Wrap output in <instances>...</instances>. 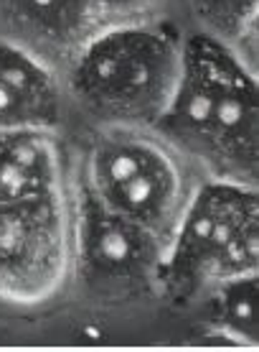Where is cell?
Here are the masks:
<instances>
[{
	"mask_svg": "<svg viewBox=\"0 0 259 352\" xmlns=\"http://www.w3.org/2000/svg\"><path fill=\"white\" fill-rule=\"evenodd\" d=\"M153 131L201 176L257 184V67L199 28L183 34L178 80Z\"/></svg>",
	"mask_w": 259,
	"mask_h": 352,
	"instance_id": "1",
	"label": "cell"
},
{
	"mask_svg": "<svg viewBox=\"0 0 259 352\" xmlns=\"http://www.w3.org/2000/svg\"><path fill=\"white\" fill-rule=\"evenodd\" d=\"M183 34L165 18L95 31L61 69L69 107L92 128H153L181 69Z\"/></svg>",
	"mask_w": 259,
	"mask_h": 352,
	"instance_id": "2",
	"label": "cell"
},
{
	"mask_svg": "<svg viewBox=\"0 0 259 352\" xmlns=\"http://www.w3.org/2000/svg\"><path fill=\"white\" fill-rule=\"evenodd\" d=\"M257 184L201 176L165 245L160 299L188 307L216 283L257 273Z\"/></svg>",
	"mask_w": 259,
	"mask_h": 352,
	"instance_id": "3",
	"label": "cell"
},
{
	"mask_svg": "<svg viewBox=\"0 0 259 352\" xmlns=\"http://www.w3.org/2000/svg\"><path fill=\"white\" fill-rule=\"evenodd\" d=\"M74 182L163 245L201 174L153 128H92Z\"/></svg>",
	"mask_w": 259,
	"mask_h": 352,
	"instance_id": "4",
	"label": "cell"
},
{
	"mask_svg": "<svg viewBox=\"0 0 259 352\" xmlns=\"http://www.w3.org/2000/svg\"><path fill=\"white\" fill-rule=\"evenodd\" d=\"M74 248L69 289L92 307L122 309L160 299L165 245L138 222L107 210L71 176Z\"/></svg>",
	"mask_w": 259,
	"mask_h": 352,
	"instance_id": "5",
	"label": "cell"
},
{
	"mask_svg": "<svg viewBox=\"0 0 259 352\" xmlns=\"http://www.w3.org/2000/svg\"><path fill=\"white\" fill-rule=\"evenodd\" d=\"M74 197L59 192L0 204V304L38 309L71 281Z\"/></svg>",
	"mask_w": 259,
	"mask_h": 352,
	"instance_id": "6",
	"label": "cell"
},
{
	"mask_svg": "<svg viewBox=\"0 0 259 352\" xmlns=\"http://www.w3.org/2000/svg\"><path fill=\"white\" fill-rule=\"evenodd\" d=\"M69 110L61 72L23 44L0 36V131H61Z\"/></svg>",
	"mask_w": 259,
	"mask_h": 352,
	"instance_id": "7",
	"label": "cell"
},
{
	"mask_svg": "<svg viewBox=\"0 0 259 352\" xmlns=\"http://www.w3.org/2000/svg\"><path fill=\"white\" fill-rule=\"evenodd\" d=\"M89 0H0V36L64 69L89 36Z\"/></svg>",
	"mask_w": 259,
	"mask_h": 352,
	"instance_id": "8",
	"label": "cell"
},
{
	"mask_svg": "<svg viewBox=\"0 0 259 352\" xmlns=\"http://www.w3.org/2000/svg\"><path fill=\"white\" fill-rule=\"evenodd\" d=\"M71 184L61 131H0V204L59 192Z\"/></svg>",
	"mask_w": 259,
	"mask_h": 352,
	"instance_id": "9",
	"label": "cell"
},
{
	"mask_svg": "<svg viewBox=\"0 0 259 352\" xmlns=\"http://www.w3.org/2000/svg\"><path fill=\"white\" fill-rule=\"evenodd\" d=\"M206 322L219 337L234 344L254 347L257 340V273L216 283L201 299Z\"/></svg>",
	"mask_w": 259,
	"mask_h": 352,
	"instance_id": "10",
	"label": "cell"
},
{
	"mask_svg": "<svg viewBox=\"0 0 259 352\" xmlns=\"http://www.w3.org/2000/svg\"><path fill=\"white\" fill-rule=\"evenodd\" d=\"M196 28L214 36L257 67L259 0H188Z\"/></svg>",
	"mask_w": 259,
	"mask_h": 352,
	"instance_id": "11",
	"label": "cell"
},
{
	"mask_svg": "<svg viewBox=\"0 0 259 352\" xmlns=\"http://www.w3.org/2000/svg\"><path fill=\"white\" fill-rule=\"evenodd\" d=\"M165 0H89V34L160 21Z\"/></svg>",
	"mask_w": 259,
	"mask_h": 352,
	"instance_id": "12",
	"label": "cell"
}]
</instances>
